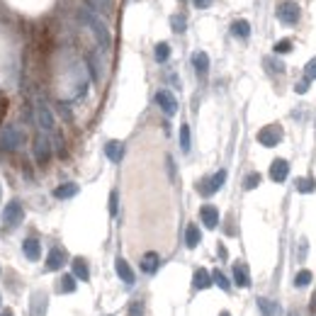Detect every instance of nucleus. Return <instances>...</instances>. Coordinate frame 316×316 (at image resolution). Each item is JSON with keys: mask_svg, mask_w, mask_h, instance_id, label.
<instances>
[{"mask_svg": "<svg viewBox=\"0 0 316 316\" xmlns=\"http://www.w3.org/2000/svg\"><path fill=\"white\" fill-rule=\"evenodd\" d=\"M80 19L90 27V32H93L95 41L100 44V49L107 51L112 46V34H110V29H107V24H105V19L100 17L97 12H93L90 7H83V10H80Z\"/></svg>", "mask_w": 316, "mask_h": 316, "instance_id": "obj_1", "label": "nucleus"}, {"mask_svg": "<svg viewBox=\"0 0 316 316\" xmlns=\"http://www.w3.org/2000/svg\"><path fill=\"white\" fill-rule=\"evenodd\" d=\"M22 217H24V209L19 205L17 200H12V202H7V207L2 209V224L7 226V229H15L22 224Z\"/></svg>", "mask_w": 316, "mask_h": 316, "instance_id": "obj_3", "label": "nucleus"}, {"mask_svg": "<svg viewBox=\"0 0 316 316\" xmlns=\"http://www.w3.org/2000/svg\"><path fill=\"white\" fill-rule=\"evenodd\" d=\"M22 253L27 261H39L41 258V246H39L37 239H24L22 241Z\"/></svg>", "mask_w": 316, "mask_h": 316, "instance_id": "obj_16", "label": "nucleus"}, {"mask_svg": "<svg viewBox=\"0 0 316 316\" xmlns=\"http://www.w3.org/2000/svg\"><path fill=\"white\" fill-rule=\"evenodd\" d=\"M0 316H15V314H12V312L7 309V312H0Z\"/></svg>", "mask_w": 316, "mask_h": 316, "instance_id": "obj_45", "label": "nucleus"}, {"mask_svg": "<svg viewBox=\"0 0 316 316\" xmlns=\"http://www.w3.org/2000/svg\"><path fill=\"white\" fill-rule=\"evenodd\" d=\"M202 241V234H200V229H197V224H187L185 229V246L187 248H197Z\"/></svg>", "mask_w": 316, "mask_h": 316, "instance_id": "obj_21", "label": "nucleus"}, {"mask_svg": "<svg viewBox=\"0 0 316 316\" xmlns=\"http://www.w3.org/2000/svg\"><path fill=\"white\" fill-rule=\"evenodd\" d=\"M0 195H2V192H0Z\"/></svg>", "mask_w": 316, "mask_h": 316, "instance_id": "obj_48", "label": "nucleus"}, {"mask_svg": "<svg viewBox=\"0 0 316 316\" xmlns=\"http://www.w3.org/2000/svg\"><path fill=\"white\" fill-rule=\"evenodd\" d=\"M105 156L110 158L112 163H119L124 158V144L122 141H107L105 144Z\"/></svg>", "mask_w": 316, "mask_h": 316, "instance_id": "obj_17", "label": "nucleus"}, {"mask_svg": "<svg viewBox=\"0 0 316 316\" xmlns=\"http://www.w3.org/2000/svg\"><path fill=\"white\" fill-rule=\"evenodd\" d=\"M180 149H183V153H190V149H192V136H190V127L187 124L180 127Z\"/></svg>", "mask_w": 316, "mask_h": 316, "instance_id": "obj_28", "label": "nucleus"}, {"mask_svg": "<svg viewBox=\"0 0 316 316\" xmlns=\"http://www.w3.org/2000/svg\"><path fill=\"white\" fill-rule=\"evenodd\" d=\"M290 51H292V41L290 39H282V41L275 44V54H290Z\"/></svg>", "mask_w": 316, "mask_h": 316, "instance_id": "obj_37", "label": "nucleus"}, {"mask_svg": "<svg viewBox=\"0 0 316 316\" xmlns=\"http://www.w3.org/2000/svg\"><path fill=\"white\" fill-rule=\"evenodd\" d=\"M258 141H261L263 146H268V149H273V146H278L280 141H282V129H280L278 124H270V127H263L258 131Z\"/></svg>", "mask_w": 316, "mask_h": 316, "instance_id": "obj_7", "label": "nucleus"}, {"mask_svg": "<svg viewBox=\"0 0 316 316\" xmlns=\"http://www.w3.org/2000/svg\"><path fill=\"white\" fill-rule=\"evenodd\" d=\"M224 180H226V170H217V173L207 180L205 185H200V192H202V195H214V192H219V190H222Z\"/></svg>", "mask_w": 316, "mask_h": 316, "instance_id": "obj_9", "label": "nucleus"}, {"mask_svg": "<svg viewBox=\"0 0 316 316\" xmlns=\"http://www.w3.org/2000/svg\"><path fill=\"white\" fill-rule=\"evenodd\" d=\"M234 280L239 287H248L251 285V275H248V268L243 263H234Z\"/></svg>", "mask_w": 316, "mask_h": 316, "instance_id": "obj_23", "label": "nucleus"}, {"mask_svg": "<svg viewBox=\"0 0 316 316\" xmlns=\"http://www.w3.org/2000/svg\"><path fill=\"white\" fill-rule=\"evenodd\" d=\"M258 307H261L263 316H278V304L275 302H268L265 297H261L258 299Z\"/></svg>", "mask_w": 316, "mask_h": 316, "instance_id": "obj_30", "label": "nucleus"}, {"mask_svg": "<svg viewBox=\"0 0 316 316\" xmlns=\"http://www.w3.org/2000/svg\"><path fill=\"white\" fill-rule=\"evenodd\" d=\"M168 173H170V178L175 175V163H173V158H168Z\"/></svg>", "mask_w": 316, "mask_h": 316, "instance_id": "obj_44", "label": "nucleus"}, {"mask_svg": "<svg viewBox=\"0 0 316 316\" xmlns=\"http://www.w3.org/2000/svg\"><path fill=\"white\" fill-rule=\"evenodd\" d=\"M29 316H46V307H49V299L44 292H34L32 302H29Z\"/></svg>", "mask_w": 316, "mask_h": 316, "instance_id": "obj_13", "label": "nucleus"}, {"mask_svg": "<svg viewBox=\"0 0 316 316\" xmlns=\"http://www.w3.org/2000/svg\"><path fill=\"white\" fill-rule=\"evenodd\" d=\"M209 285H212V275L207 273L205 268H197L195 275H192V287L195 290H207Z\"/></svg>", "mask_w": 316, "mask_h": 316, "instance_id": "obj_20", "label": "nucleus"}, {"mask_svg": "<svg viewBox=\"0 0 316 316\" xmlns=\"http://www.w3.org/2000/svg\"><path fill=\"white\" fill-rule=\"evenodd\" d=\"M192 66H195V71L200 75H205L207 71H209V56H207L205 51H195V54H192Z\"/></svg>", "mask_w": 316, "mask_h": 316, "instance_id": "obj_24", "label": "nucleus"}, {"mask_svg": "<svg viewBox=\"0 0 316 316\" xmlns=\"http://www.w3.org/2000/svg\"><path fill=\"white\" fill-rule=\"evenodd\" d=\"M200 219L205 224L207 229H217V224H219V209L214 205H205L200 209Z\"/></svg>", "mask_w": 316, "mask_h": 316, "instance_id": "obj_14", "label": "nucleus"}, {"mask_svg": "<svg viewBox=\"0 0 316 316\" xmlns=\"http://www.w3.org/2000/svg\"><path fill=\"white\" fill-rule=\"evenodd\" d=\"M299 15H302V10H299L297 2H292V0H282L278 5V19L282 24H297Z\"/></svg>", "mask_w": 316, "mask_h": 316, "instance_id": "obj_2", "label": "nucleus"}, {"mask_svg": "<svg viewBox=\"0 0 316 316\" xmlns=\"http://www.w3.org/2000/svg\"><path fill=\"white\" fill-rule=\"evenodd\" d=\"M314 78H316V56L309 61V63H307V66H304V80H309V83H312Z\"/></svg>", "mask_w": 316, "mask_h": 316, "instance_id": "obj_36", "label": "nucleus"}, {"mask_svg": "<svg viewBox=\"0 0 316 316\" xmlns=\"http://www.w3.org/2000/svg\"><path fill=\"white\" fill-rule=\"evenodd\" d=\"M265 68H268V73H273V75H280V73H285V63L280 61V58H275V56H268L265 61Z\"/></svg>", "mask_w": 316, "mask_h": 316, "instance_id": "obj_26", "label": "nucleus"}, {"mask_svg": "<svg viewBox=\"0 0 316 316\" xmlns=\"http://www.w3.org/2000/svg\"><path fill=\"white\" fill-rule=\"evenodd\" d=\"M88 7H90L93 12H97V15H105V12H110L112 2L110 0H88Z\"/></svg>", "mask_w": 316, "mask_h": 316, "instance_id": "obj_27", "label": "nucleus"}, {"mask_svg": "<svg viewBox=\"0 0 316 316\" xmlns=\"http://www.w3.org/2000/svg\"><path fill=\"white\" fill-rule=\"evenodd\" d=\"M22 146V131L17 127H7L0 131V149L2 151H17Z\"/></svg>", "mask_w": 316, "mask_h": 316, "instance_id": "obj_5", "label": "nucleus"}, {"mask_svg": "<svg viewBox=\"0 0 316 316\" xmlns=\"http://www.w3.org/2000/svg\"><path fill=\"white\" fill-rule=\"evenodd\" d=\"M156 102H158V107L166 112L168 117H173L178 112V100H175V95L170 93V90H158L156 93Z\"/></svg>", "mask_w": 316, "mask_h": 316, "instance_id": "obj_8", "label": "nucleus"}, {"mask_svg": "<svg viewBox=\"0 0 316 316\" xmlns=\"http://www.w3.org/2000/svg\"><path fill=\"white\" fill-rule=\"evenodd\" d=\"M37 124L44 131H56L54 112H51V107H49L44 100H37Z\"/></svg>", "mask_w": 316, "mask_h": 316, "instance_id": "obj_6", "label": "nucleus"}, {"mask_svg": "<svg viewBox=\"0 0 316 316\" xmlns=\"http://www.w3.org/2000/svg\"><path fill=\"white\" fill-rule=\"evenodd\" d=\"M73 278L88 282L90 280V268H88V261L85 258H73Z\"/></svg>", "mask_w": 316, "mask_h": 316, "instance_id": "obj_19", "label": "nucleus"}, {"mask_svg": "<svg viewBox=\"0 0 316 316\" xmlns=\"http://www.w3.org/2000/svg\"><path fill=\"white\" fill-rule=\"evenodd\" d=\"M153 56H156V61H158V63H166L168 58H170V44H166V41L156 44V51H153Z\"/></svg>", "mask_w": 316, "mask_h": 316, "instance_id": "obj_29", "label": "nucleus"}, {"mask_svg": "<svg viewBox=\"0 0 316 316\" xmlns=\"http://www.w3.org/2000/svg\"><path fill=\"white\" fill-rule=\"evenodd\" d=\"M85 61H88V68H90V75H93V80H102V73H105L102 54H100V51H90Z\"/></svg>", "mask_w": 316, "mask_h": 316, "instance_id": "obj_11", "label": "nucleus"}, {"mask_svg": "<svg viewBox=\"0 0 316 316\" xmlns=\"http://www.w3.org/2000/svg\"><path fill=\"white\" fill-rule=\"evenodd\" d=\"M304 251L309 253V243H307V241H304V239H302V241H299V261L304 258Z\"/></svg>", "mask_w": 316, "mask_h": 316, "instance_id": "obj_42", "label": "nucleus"}, {"mask_svg": "<svg viewBox=\"0 0 316 316\" xmlns=\"http://www.w3.org/2000/svg\"><path fill=\"white\" fill-rule=\"evenodd\" d=\"M192 2H195V7H200V10H205V7H209V5H212L214 0H192Z\"/></svg>", "mask_w": 316, "mask_h": 316, "instance_id": "obj_43", "label": "nucleus"}, {"mask_svg": "<svg viewBox=\"0 0 316 316\" xmlns=\"http://www.w3.org/2000/svg\"><path fill=\"white\" fill-rule=\"evenodd\" d=\"M158 265H161V258H158V253L149 251V253H144V256H141V270H144L146 275H153V273L158 270Z\"/></svg>", "mask_w": 316, "mask_h": 316, "instance_id": "obj_18", "label": "nucleus"}, {"mask_svg": "<svg viewBox=\"0 0 316 316\" xmlns=\"http://www.w3.org/2000/svg\"><path fill=\"white\" fill-rule=\"evenodd\" d=\"M114 270H117V275L122 282H127V285H134L136 282V275H134V270H131V265L124 258H117L114 261Z\"/></svg>", "mask_w": 316, "mask_h": 316, "instance_id": "obj_15", "label": "nucleus"}, {"mask_svg": "<svg viewBox=\"0 0 316 316\" xmlns=\"http://www.w3.org/2000/svg\"><path fill=\"white\" fill-rule=\"evenodd\" d=\"M258 185H261V173H251L243 178V190H256Z\"/></svg>", "mask_w": 316, "mask_h": 316, "instance_id": "obj_33", "label": "nucleus"}, {"mask_svg": "<svg viewBox=\"0 0 316 316\" xmlns=\"http://www.w3.org/2000/svg\"><path fill=\"white\" fill-rule=\"evenodd\" d=\"M299 95H304L307 90H309V80H302V83H297V88H295Z\"/></svg>", "mask_w": 316, "mask_h": 316, "instance_id": "obj_41", "label": "nucleus"}, {"mask_svg": "<svg viewBox=\"0 0 316 316\" xmlns=\"http://www.w3.org/2000/svg\"><path fill=\"white\" fill-rule=\"evenodd\" d=\"M287 175H290V163H287L285 158H275L273 166H270V178H273L275 183H285Z\"/></svg>", "mask_w": 316, "mask_h": 316, "instance_id": "obj_12", "label": "nucleus"}, {"mask_svg": "<svg viewBox=\"0 0 316 316\" xmlns=\"http://www.w3.org/2000/svg\"><path fill=\"white\" fill-rule=\"evenodd\" d=\"M212 282H217V287L224 290V292H229V290H231V287H229V278L224 275L222 270H214V273H212Z\"/></svg>", "mask_w": 316, "mask_h": 316, "instance_id": "obj_32", "label": "nucleus"}, {"mask_svg": "<svg viewBox=\"0 0 316 316\" xmlns=\"http://www.w3.org/2000/svg\"><path fill=\"white\" fill-rule=\"evenodd\" d=\"M75 195H78V185H75V183H63V185H58L54 190L56 200H71Z\"/></svg>", "mask_w": 316, "mask_h": 316, "instance_id": "obj_22", "label": "nucleus"}, {"mask_svg": "<svg viewBox=\"0 0 316 316\" xmlns=\"http://www.w3.org/2000/svg\"><path fill=\"white\" fill-rule=\"evenodd\" d=\"M170 27H173V32L183 34V32H185V27H187L185 17H183V15H173V17H170Z\"/></svg>", "mask_w": 316, "mask_h": 316, "instance_id": "obj_34", "label": "nucleus"}, {"mask_svg": "<svg viewBox=\"0 0 316 316\" xmlns=\"http://www.w3.org/2000/svg\"><path fill=\"white\" fill-rule=\"evenodd\" d=\"M49 158H51V141L41 131V134H37V139H34V161H37L39 166H46Z\"/></svg>", "mask_w": 316, "mask_h": 316, "instance_id": "obj_4", "label": "nucleus"}, {"mask_svg": "<svg viewBox=\"0 0 316 316\" xmlns=\"http://www.w3.org/2000/svg\"><path fill=\"white\" fill-rule=\"evenodd\" d=\"M290 316H299V312H290Z\"/></svg>", "mask_w": 316, "mask_h": 316, "instance_id": "obj_46", "label": "nucleus"}, {"mask_svg": "<svg viewBox=\"0 0 316 316\" xmlns=\"http://www.w3.org/2000/svg\"><path fill=\"white\" fill-rule=\"evenodd\" d=\"M117 205H119V195H117V190H112L110 192V214L112 217L117 214Z\"/></svg>", "mask_w": 316, "mask_h": 316, "instance_id": "obj_39", "label": "nucleus"}, {"mask_svg": "<svg viewBox=\"0 0 316 316\" xmlns=\"http://www.w3.org/2000/svg\"><path fill=\"white\" fill-rule=\"evenodd\" d=\"M63 265H66V251L56 246V248L49 251V256H46V270L54 273V270H61Z\"/></svg>", "mask_w": 316, "mask_h": 316, "instance_id": "obj_10", "label": "nucleus"}, {"mask_svg": "<svg viewBox=\"0 0 316 316\" xmlns=\"http://www.w3.org/2000/svg\"><path fill=\"white\" fill-rule=\"evenodd\" d=\"M312 280H314V275H312L309 270H299L297 278H295V287H307Z\"/></svg>", "mask_w": 316, "mask_h": 316, "instance_id": "obj_35", "label": "nucleus"}, {"mask_svg": "<svg viewBox=\"0 0 316 316\" xmlns=\"http://www.w3.org/2000/svg\"><path fill=\"white\" fill-rule=\"evenodd\" d=\"M297 190H299V192H314V180L299 178V180H297Z\"/></svg>", "mask_w": 316, "mask_h": 316, "instance_id": "obj_38", "label": "nucleus"}, {"mask_svg": "<svg viewBox=\"0 0 316 316\" xmlns=\"http://www.w3.org/2000/svg\"><path fill=\"white\" fill-rule=\"evenodd\" d=\"M231 34L236 39H248L251 37V24H248V19H236L234 24H231Z\"/></svg>", "mask_w": 316, "mask_h": 316, "instance_id": "obj_25", "label": "nucleus"}, {"mask_svg": "<svg viewBox=\"0 0 316 316\" xmlns=\"http://www.w3.org/2000/svg\"><path fill=\"white\" fill-rule=\"evenodd\" d=\"M58 292H63V295L75 292V278L73 275H63V278H61V282H58Z\"/></svg>", "mask_w": 316, "mask_h": 316, "instance_id": "obj_31", "label": "nucleus"}, {"mask_svg": "<svg viewBox=\"0 0 316 316\" xmlns=\"http://www.w3.org/2000/svg\"><path fill=\"white\" fill-rule=\"evenodd\" d=\"M129 316H144V304L141 302H134L129 307Z\"/></svg>", "mask_w": 316, "mask_h": 316, "instance_id": "obj_40", "label": "nucleus"}, {"mask_svg": "<svg viewBox=\"0 0 316 316\" xmlns=\"http://www.w3.org/2000/svg\"><path fill=\"white\" fill-rule=\"evenodd\" d=\"M219 316H231V314H229V312H222V314H219Z\"/></svg>", "mask_w": 316, "mask_h": 316, "instance_id": "obj_47", "label": "nucleus"}]
</instances>
